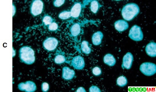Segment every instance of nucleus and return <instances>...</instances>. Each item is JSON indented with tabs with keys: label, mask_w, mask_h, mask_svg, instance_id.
<instances>
[{
	"label": "nucleus",
	"mask_w": 156,
	"mask_h": 92,
	"mask_svg": "<svg viewBox=\"0 0 156 92\" xmlns=\"http://www.w3.org/2000/svg\"><path fill=\"white\" fill-rule=\"evenodd\" d=\"M146 53L150 56L154 57L156 56V44L155 43H149L146 47Z\"/></svg>",
	"instance_id": "ddd939ff"
},
{
	"label": "nucleus",
	"mask_w": 156,
	"mask_h": 92,
	"mask_svg": "<svg viewBox=\"0 0 156 92\" xmlns=\"http://www.w3.org/2000/svg\"><path fill=\"white\" fill-rule=\"evenodd\" d=\"M76 92H86V90H85V89L84 88H83V87H79V88H78L76 90Z\"/></svg>",
	"instance_id": "cd10ccee"
},
{
	"label": "nucleus",
	"mask_w": 156,
	"mask_h": 92,
	"mask_svg": "<svg viewBox=\"0 0 156 92\" xmlns=\"http://www.w3.org/2000/svg\"><path fill=\"white\" fill-rule=\"evenodd\" d=\"M140 70L146 76H153L156 73V66L155 64L152 63H144L140 65Z\"/></svg>",
	"instance_id": "7ed1b4c3"
},
{
	"label": "nucleus",
	"mask_w": 156,
	"mask_h": 92,
	"mask_svg": "<svg viewBox=\"0 0 156 92\" xmlns=\"http://www.w3.org/2000/svg\"><path fill=\"white\" fill-rule=\"evenodd\" d=\"M100 7L99 3L98 1H93L90 5V9L91 12L94 13H97Z\"/></svg>",
	"instance_id": "f3484780"
},
{
	"label": "nucleus",
	"mask_w": 156,
	"mask_h": 92,
	"mask_svg": "<svg viewBox=\"0 0 156 92\" xmlns=\"http://www.w3.org/2000/svg\"><path fill=\"white\" fill-rule=\"evenodd\" d=\"M65 2L64 0H55L54 1V5L56 7H59L63 5Z\"/></svg>",
	"instance_id": "393cba45"
},
{
	"label": "nucleus",
	"mask_w": 156,
	"mask_h": 92,
	"mask_svg": "<svg viewBox=\"0 0 156 92\" xmlns=\"http://www.w3.org/2000/svg\"><path fill=\"white\" fill-rule=\"evenodd\" d=\"M81 47L83 53L89 54L91 52V49L89 46V43L85 40L82 42Z\"/></svg>",
	"instance_id": "a211bd4d"
},
{
	"label": "nucleus",
	"mask_w": 156,
	"mask_h": 92,
	"mask_svg": "<svg viewBox=\"0 0 156 92\" xmlns=\"http://www.w3.org/2000/svg\"><path fill=\"white\" fill-rule=\"evenodd\" d=\"M140 12V8L136 4L131 3L126 4L122 10V15L124 19L127 21L133 20Z\"/></svg>",
	"instance_id": "f257e3e1"
},
{
	"label": "nucleus",
	"mask_w": 156,
	"mask_h": 92,
	"mask_svg": "<svg viewBox=\"0 0 156 92\" xmlns=\"http://www.w3.org/2000/svg\"><path fill=\"white\" fill-rule=\"evenodd\" d=\"M82 8V5L80 3H76L71 9V16L75 19L79 17L81 12Z\"/></svg>",
	"instance_id": "9b49d317"
},
{
	"label": "nucleus",
	"mask_w": 156,
	"mask_h": 92,
	"mask_svg": "<svg viewBox=\"0 0 156 92\" xmlns=\"http://www.w3.org/2000/svg\"><path fill=\"white\" fill-rule=\"evenodd\" d=\"M58 24L55 23V22H53V23L49 25L48 29L49 30L51 31H54L58 29Z\"/></svg>",
	"instance_id": "b1692460"
},
{
	"label": "nucleus",
	"mask_w": 156,
	"mask_h": 92,
	"mask_svg": "<svg viewBox=\"0 0 156 92\" xmlns=\"http://www.w3.org/2000/svg\"><path fill=\"white\" fill-rule=\"evenodd\" d=\"M129 38L134 41H141L143 39L141 28L136 25L133 26L129 30Z\"/></svg>",
	"instance_id": "20e7f679"
},
{
	"label": "nucleus",
	"mask_w": 156,
	"mask_h": 92,
	"mask_svg": "<svg viewBox=\"0 0 156 92\" xmlns=\"http://www.w3.org/2000/svg\"><path fill=\"white\" fill-rule=\"evenodd\" d=\"M18 88L22 91L33 92L37 90V86L34 82L28 81L26 83H22L18 85Z\"/></svg>",
	"instance_id": "0eeeda50"
},
{
	"label": "nucleus",
	"mask_w": 156,
	"mask_h": 92,
	"mask_svg": "<svg viewBox=\"0 0 156 92\" xmlns=\"http://www.w3.org/2000/svg\"><path fill=\"white\" fill-rule=\"evenodd\" d=\"M66 61V58L64 56L58 54L55 56L54 58V61L57 64H61L64 63Z\"/></svg>",
	"instance_id": "aec40b11"
},
{
	"label": "nucleus",
	"mask_w": 156,
	"mask_h": 92,
	"mask_svg": "<svg viewBox=\"0 0 156 92\" xmlns=\"http://www.w3.org/2000/svg\"><path fill=\"white\" fill-rule=\"evenodd\" d=\"M71 17L70 12L69 11H63L59 14L58 15V17L61 19L65 20L69 19Z\"/></svg>",
	"instance_id": "412c9836"
},
{
	"label": "nucleus",
	"mask_w": 156,
	"mask_h": 92,
	"mask_svg": "<svg viewBox=\"0 0 156 92\" xmlns=\"http://www.w3.org/2000/svg\"><path fill=\"white\" fill-rule=\"evenodd\" d=\"M72 65L75 69L82 70L85 66V62L83 57L78 56L73 58Z\"/></svg>",
	"instance_id": "1a4fd4ad"
},
{
	"label": "nucleus",
	"mask_w": 156,
	"mask_h": 92,
	"mask_svg": "<svg viewBox=\"0 0 156 92\" xmlns=\"http://www.w3.org/2000/svg\"><path fill=\"white\" fill-rule=\"evenodd\" d=\"M90 92H101L100 89L97 86H92L90 88Z\"/></svg>",
	"instance_id": "bb28decb"
},
{
	"label": "nucleus",
	"mask_w": 156,
	"mask_h": 92,
	"mask_svg": "<svg viewBox=\"0 0 156 92\" xmlns=\"http://www.w3.org/2000/svg\"><path fill=\"white\" fill-rule=\"evenodd\" d=\"M44 8V3L41 0H35L32 2L30 12L33 16H38L41 14Z\"/></svg>",
	"instance_id": "39448f33"
},
{
	"label": "nucleus",
	"mask_w": 156,
	"mask_h": 92,
	"mask_svg": "<svg viewBox=\"0 0 156 92\" xmlns=\"http://www.w3.org/2000/svg\"><path fill=\"white\" fill-rule=\"evenodd\" d=\"M104 63L110 66H114L116 63V60L111 54H107L104 56Z\"/></svg>",
	"instance_id": "2eb2a0df"
},
{
	"label": "nucleus",
	"mask_w": 156,
	"mask_h": 92,
	"mask_svg": "<svg viewBox=\"0 0 156 92\" xmlns=\"http://www.w3.org/2000/svg\"><path fill=\"white\" fill-rule=\"evenodd\" d=\"M71 34L73 37H76L80 34V25L79 23L74 24L70 29Z\"/></svg>",
	"instance_id": "dca6fc26"
},
{
	"label": "nucleus",
	"mask_w": 156,
	"mask_h": 92,
	"mask_svg": "<svg viewBox=\"0 0 156 92\" xmlns=\"http://www.w3.org/2000/svg\"><path fill=\"white\" fill-rule=\"evenodd\" d=\"M58 40L54 37H48L43 43V47L46 50L49 51H53L58 46Z\"/></svg>",
	"instance_id": "423d86ee"
},
{
	"label": "nucleus",
	"mask_w": 156,
	"mask_h": 92,
	"mask_svg": "<svg viewBox=\"0 0 156 92\" xmlns=\"http://www.w3.org/2000/svg\"><path fill=\"white\" fill-rule=\"evenodd\" d=\"M75 71L68 67H64L62 69V77L65 80H72L74 77Z\"/></svg>",
	"instance_id": "9d476101"
},
{
	"label": "nucleus",
	"mask_w": 156,
	"mask_h": 92,
	"mask_svg": "<svg viewBox=\"0 0 156 92\" xmlns=\"http://www.w3.org/2000/svg\"><path fill=\"white\" fill-rule=\"evenodd\" d=\"M53 19H52V18L48 15L44 16L43 19V22L46 26L51 24L53 23Z\"/></svg>",
	"instance_id": "4be33fe9"
},
{
	"label": "nucleus",
	"mask_w": 156,
	"mask_h": 92,
	"mask_svg": "<svg viewBox=\"0 0 156 92\" xmlns=\"http://www.w3.org/2000/svg\"><path fill=\"white\" fill-rule=\"evenodd\" d=\"M19 57L21 60L27 65H31L35 61L34 50L27 46L22 47L20 49Z\"/></svg>",
	"instance_id": "f03ea898"
},
{
	"label": "nucleus",
	"mask_w": 156,
	"mask_h": 92,
	"mask_svg": "<svg viewBox=\"0 0 156 92\" xmlns=\"http://www.w3.org/2000/svg\"><path fill=\"white\" fill-rule=\"evenodd\" d=\"M49 89V86L48 83H42L41 85V89L43 92H46L48 91Z\"/></svg>",
	"instance_id": "a878e982"
},
{
	"label": "nucleus",
	"mask_w": 156,
	"mask_h": 92,
	"mask_svg": "<svg viewBox=\"0 0 156 92\" xmlns=\"http://www.w3.org/2000/svg\"><path fill=\"white\" fill-rule=\"evenodd\" d=\"M92 72L93 74L96 76H98L101 75L102 72L101 69L99 67L96 66L93 69Z\"/></svg>",
	"instance_id": "5701e85b"
},
{
	"label": "nucleus",
	"mask_w": 156,
	"mask_h": 92,
	"mask_svg": "<svg viewBox=\"0 0 156 92\" xmlns=\"http://www.w3.org/2000/svg\"><path fill=\"white\" fill-rule=\"evenodd\" d=\"M115 27L118 31L122 32L125 31L128 29L129 27V24L125 20L120 19L115 22Z\"/></svg>",
	"instance_id": "f8f14e48"
},
{
	"label": "nucleus",
	"mask_w": 156,
	"mask_h": 92,
	"mask_svg": "<svg viewBox=\"0 0 156 92\" xmlns=\"http://www.w3.org/2000/svg\"><path fill=\"white\" fill-rule=\"evenodd\" d=\"M133 60V56L131 53H127L124 56L122 60V67L123 69L129 70L131 68Z\"/></svg>",
	"instance_id": "6e6552de"
},
{
	"label": "nucleus",
	"mask_w": 156,
	"mask_h": 92,
	"mask_svg": "<svg viewBox=\"0 0 156 92\" xmlns=\"http://www.w3.org/2000/svg\"><path fill=\"white\" fill-rule=\"evenodd\" d=\"M127 79L125 76H121L117 79V84L119 87H124L127 84Z\"/></svg>",
	"instance_id": "6ab92c4d"
},
{
	"label": "nucleus",
	"mask_w": 156,
	"mask_h": 92,
	"mask_svg": "<svg viewBox=\"0 0 156 92\" xmlns=\"http://www.w3.org/2000/svg\"><path fill=\"white\" fill-rule=\"evenodd\" d=\"M104 37L103 33L100 31H98L93 34L92 40L93 44L95 46H98L101 44Z\"/></svg>",
	"instance_id": "4468645a"
}]
</instances>
